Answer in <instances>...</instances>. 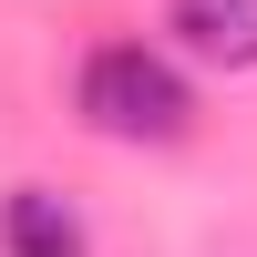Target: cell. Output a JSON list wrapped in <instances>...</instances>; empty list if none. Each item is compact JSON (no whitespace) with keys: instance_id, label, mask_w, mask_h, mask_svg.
I'll use <instances>...</instances> for the list:
<instances>
[{"instance_id":"1","label":"cell","mask_w":257,"mask_h":257,"mask_svg":"<svg viewBox=\"0 0 257 257\" xmlns=\"http://www.w3.org/2000/svg\"><path fill=\"white\" fill-rule=\"evenodd\" d=\"M82 123L113 134V144H175L185 123H196V93H185V72L165 52L103 41V52L82 62Z\"/></svg>"},{"instance_id":"3","label":"cell","mask_w":257,"mask_h":257,"mask_svg":"<svg viewBox=\"0 0 257 257\" xmlns=\"http://www.w3.org/2000/svg\"><path fill=\"white\" fill-rule=\"evenodd\" d=\"M0 247L11 257H82V216L62 196H41V185H21V196L0 206Z\"/></svg>"},{"instance_id":"2","label":"cell","mask_w":257,"mask_h":257,"mask_svg":"<svg viewBox=\"0 0 257 257\" xmlns=\"http://www.w3.org/2000/svg\"><path fill=\"white\" fill-rule=\"evenodd\" d=\"M175 31H185V52L247 72L257 62V0H175Z\"/></svg>"}]
</instances>
